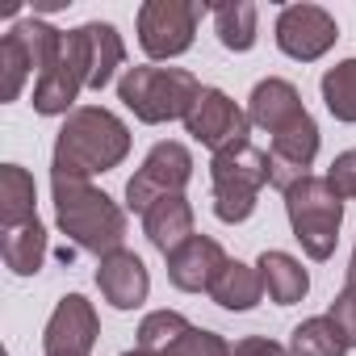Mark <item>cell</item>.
I'll return each instance as SVG.
<instances>
[{
	"instance_id": "obj_1",
	"label": "cell",
	"mask_w": 356,
	"mask_h": 356,
	"mask_svg": "<svg viewBox=\"0 0 356 356\" xmlns=\"http://www.w3.org/2000/svg\"><path fill=\"white\" fill-rule=\"evenodd\" d=\"M130 155V130L113 109L101 105H80L63 118L55 134V155H51V176L63 181H88V176L113 172Z\"/></svg>"
},
{
	"instance_id": "obj_2",
	"label": "cell",
	"mask_w": 356,
	"mask_h": 356,
	"mask_svg": "<svg viewBox=\"0 0 356 356\" xmlns=\"http://www.w3.org/2000/svg\"><path fill=\"white\" fill-rule=\"evenodd\" d=\"M51 197H55V222L59 231L80 248L92 252L97 260L118 252L126 239V210L92 189L88 181H63V176H51Z\"/></svg>"
},
{
	"instance_id": "obj_3",
	"label": "cell",
	"mask_w": 356,
	"mask_h": 356,
	"mask_svg": "<svg viewBox=\"0 0 356 356\" xmlns=\"http://www.w3.org/2000/svg\"><path fill=\"white\" fill-rule=\"evenodd\" d=\"M197 97H202V80L185 67L143 63V67H126L118 80V101L147 126H163L176 118L185 122Z\"/></svg>"
},
{
	"instance_id": "obj_4",
	"label": "cell",
	"mask_w": 356,
	"mask_h": 356,
	"mask_svg": "<svg viewBox=\"0 0 356 356\" xmlns=\"http://www.w3.org/2000/svg\"><path fill=\"white\" fill-rule=\"evenodd\" d=\"M285 218L293 239L310 260H331L343 222V197L327 185V176H306L285 193Z\"/></svg>"
},
{
	"instance_id": "obj_5",
	"label": "cell",
	"mask_w": 356,
	"mask_h": 356,
	"mask_svg": "<svg viewBox=\"0 0 356 356\" xmlns=\"http://www.w3.org/2000/svg\"><path fill=\"white\" fill-rule=\"evenodd\" d=\"M210 185H214V214L218 222L235 227L248 222L256 210L260 189L268 185V151L256 143H239L210 159Z\"/></svg>"
},
{
	"instance_id": "obj_6",
	"label": "cell",
	"mask_w": 356,
	"mask_h": 356,
	"mask_svg": "<svg viewBox=\"0 0 356 356\" xmlns=\"http://www.w3.org/2000/svg\"><path fill=\"white\" fill-rule=\"evenodd\" d=\"M189 176H193V155H189L185 143H172V138L155 143L147 151V159L134 168V176L126 181V206L134 214H147L155 202L185 193Z\"/></svg>"
},
{
	"instance_id": "obj_7",
	"label": "cell",
	"mask_w": 356,
	"mask_h": 356,
	"mask_svg": "<svg viewBox=\"0 0 356 356\" xmlns=\"http://www.w3.org/2000/svg\"><path fill=\"white\" fill-rule=\"evenodd\" d=\"M206 5L197 0H147L138 9V47L147 59H176L193 47Z\"/></svg>"
},
{
	"instance_id": "obj_8",
	"label": "cell",
	"mask_w": 356,
	"mask_h": 356,
	"mask_svg": "<svg viewBox=\"0 0 356 356\" xmlns=\"http://www.w3.org/2000/svg\"><path fill=\"white\" fill-rule=\"evenodd\" d=\"M88 88V67H84V51H80V38H76V30H67L63 34V42H59V51H55V59L42 67V76L34 80V113H42V118H67L72 113V105H76V97Z\"/></svg>"
},
{
	"instance_id": "obj_9",
	"label": "cell",
	"mask_w": 356,
	"mask_h": 356,
	"mask_svg": "<svg viewBox=\"0 0 356 356\" xmlns=\"http://www.w3.org/2000/svg\"><path fill=\"white\" fill-rule=\"evenodd\" d=\"M185 130H189L202 147H210L214 155H218V151H231V147H239V143H252V138H248V134H252V118H248L222 88H202L197 105H193L189 118H185Z\"/></svg>"
},
{
	"instance_id": "obj_10",
	"label": "cell",
	"mask_w": 356,
	"mask_h": 356,
	"mask_svg": "<svg viewBox=\"0 0 356 356\" xmlns=\"http://www.w3.org/2000/svg\"><path fill=\"white\" fill-rule=\"evenodd\" d=\"M335 38H339V26L323 5H285L277 13V47L298 63L323 59L335 47Z\"/></svg>"
},
{
	"instance_id": "obj_11",
	"label": "cell",
	"mask_w": 356,
	"mask_h": 356,
	"mask_svg": "<svg viewBox=\"0 0 356 356\" xmlns=\"http://www.w3.org/2000/svg\"><path fill=\"white\" fill-rule=\"evenodd\" d=\"M101 335V318L84 293H67L55 302L47 331H42V356H92Z\"/></svg>"
},
{
	"instance_id": "obj_12",
	"label": "cell",
	"mask_w": 356,
	"mask_h": 356,
	"mask_svg": "<svg viewBox=\"0 0 356 356\" xmlns=\"http://www.w3.org/2000/svg\"><path fill=\"white\" fill-rule=\"evenodd\" d=\"M222 268H227V252L210 235H193L168 256V281L181 293H210Z\"/></svg>"
},
{
	"instance_id": "obj_13",
	"label": "cell",
	"mask_w": 356,
	"mask_h": 356,
	"mask_svg": "<svg viewBox=\"0 0 356 356\" xmlns=\"http://www.w3.org/2000/svg\"><path fill=\"white\" fill-rule=\"evenodd\" d=\"M314 155H318V126H314V118H306L302 126L273 138V147H268V185L289 193L298 181L310 176Z\"/></svg>"
},
{
	"instance_id": "obj_14",
	"label": "cell",
	"mask_w": 356,
	"mask_h": 356,
	"mask_svg": "<svg viewBox=\"0 0 356 356\" xmlns=\"http://www.w3.org/2000/svg\"><path fill=\"white\" fill-rule=\"evenodd\" d=\"M97 289L113 310H138L151 293V273L134 252L118 248L97 260Z\"/></svg>"
},
{
	"instance_id": "obj_15",
	"label": "cell",
	"mask_w": 356,
	"mask_h": 356,
	"mask_svg": "<svg viewBox=\"0 0 356 356\" xmlns=\"http://www.w3.org/2000/svg\"><path fill=\"white\" fill-rule=\"evenodd\" d=\"M248 118H252V126H260V130H268V134L277 138V134L302 126L310 113H306V105H302V92H298L289 80L268 76V80H260V84L252 88Z\"/></svg>"
},
{
	"instance_id": "obj_16",
	"label": "cell",
	"mask_w": 356,
	"mask_h": 356,
	"mask_svg": "<svg viewBox=\"0 0 356 356\" xmlns=\"http://www.w3.org/2000/svg\"><path fill=\"white\" fill-rule=\"evenodd\" d=\"M80 38V51H84V67H88V88H105L113 80V72L126 63V42L118 34V26L109 22H88L76 30Z\"/></svg>"
},
{
	"instance_id": "obj_17",
	"label": "cell",
	"mask_w": 356,
	"mask_h": 356,
	"mask_svg": "<svg viewBox=\"0 0 356 356\" xmlns=\"http://www.w3.org/2000/svg\"><path fill=\"white\" fill-rule=\"evenodd\" d=\"M143 231H147L151 248L163 252V256H172L181 243H189V239H193V206L185 202V193L155 202V206L143 214Z\"/></svg>"
},
{
	"instance_id": "obj_18",
	"label": "cell",
	"mask_w": 356,
	"mask_h": 356,
	"mask_svg": "<svg viewBox=\"0 0 356 356\" xmlns=\"http://www.w3.org/2000/svg\"><path fill=\"white\" fill-rule=\"evenodd\" d=\"M256 268H260V281H264L268 302H277V306H293L310 289V277H306L302 260H293L289 252H264L256 260Z\"/></svg>"
},
{
	"instance_id": "obj_19",
	"label": "cell",
	"mask_w": 356,
	"mask_h": 356,
	"mask_svg": "<svg viewBox=\"0 0 356 356\" xmlns=\"http://www.w3.org/2000/svg\"><path fill=\"white\" fill-rule=\"evenodd\" d=\"M34 202H38V189H34V176L22 168V163H5L0 168V222L9 227H26L34 222Z\"/></svg>"
},
{
	"instance_id": "obj_20",
	"label": "cell",
	"mask_w": 356,
	"mask_h": 356,
	"mask_svg": "<svg viewBox=\"0 0 356 356\" xmlns=\"http://www.w3.org/2000/svg\"><path fill=\"white\" fill-rule=\"evenodd\" d=\"M0 252H5L9 273H17V277H34V273H42L47 252H51L42 222L34 218V222H26V227H9L5 239H0Z\"/></svg>"
},
{
	"instance_id": "obj_21",
	"label": "cell",
	"mask_w": 356,
	"mask_h": 356,
	"mask_svg": "<svg viewBox=\"0 0 356 356\" xmlns=\"http://www.w3.org/2000/svg\"><path fill=\"white\" fill-rule=\"evenodd\" d=\"M210 298L222 310H252V306H260V298H264L260 268L256 264H243V260H227V268L218 273Z\"/></svg>"
},
{
	"instance_id": "obj_22",
	"label": "cell",
	"mask_w": 356,
	"mask_h": 356,
	"mask_svg": "<svg viewBox=\"0 0 356 356\" xmlns=\"http://www.w3.org/2000/svg\"><path fill=\"white\" fill-rule=\"evenodd\" d=\"M210 13H214V34H218V42L227 51L243 55V51L256 47L260 30H256V5L252 0H222V5H214Z\"/></svg>"
},
{
	"instance_id": "obj_23",
	"label": "cell",
	"mask_w": 356,
	"mask_h": 356,
	"mask_svg": "<svg viewBox=\"0 0 356 356\" xmlns=\"http://www.w3.org/2000/svg\"><path fill=\"white\" fill-rule=\"evenodd\" d=\"M289 356H348V339L331 314H314L289 331Z\"/></svg>"
},
{
	"instance_id": "obj_24",
	"label": "cell",
	"mask_w": 356,
	"mask_h": 356,
	"mask_svg": "<svg viewBox=\"0 0 356 356\" xmlns=\"http://www.w3.org/2000/svg\"><path fill=\"white\" fill-rule=\"evenodd\" d=\"M30 76H38V67H34V59H30L22 34L9 26L5 42H0V101H17Z\"/></svg>"
},
{
	"instance_id": "obj_25",
	"label": "cell",
	"mask_w": 356,
	"mask_h": 356,
	"mask_svg": "<svg viewBox=\"0 0 356 356\" xmlns=\"http://www.w3.org/2000/svg\"><path fill=\"white\" fill-rule=\"evenodd\" d=\"M318 88H323V105L335 122H356V59L327 67Z\"/></svg>"
},
{
	"instance_id": "obj_26",
	"label": "cell",
	"mask_w": 356,
	"mask_h": 356,
	"mask_svg": "<svg viewBox=\"0 0 356 356\" xmlns=\"http://www.w3.org/2000/svg\"><path fill=\"white\" fill-rule=\"evenodd\" d=\"M189 327H193V323H189L181 310H151V314L138 323V348H143V352H168Z\"/></svg>"
},
{
	"instance_id": "obj_27",
	"label": "cell",
	"mask_w": 356,
	"mask_h": 356,
	"mask_svg": "<svg viewBox=\"0 0 356 356\" xmlns=\"http://www.w3.org/2000/svg\"><path fill=\"white\" fill-rule=\"evenodd\" d=\"M159 356H231V343L218 335V331H206V327H189L181 339H176L168 352Z\"/></svg>"
},
{
	"instance_id": "obj_28",
	"label": "cell",
	"mask_w": 356,
	"mask_h": 356,
	"mask_svg": "<svg viewBox=\"0 0 356 356\" xmlns=\"http://www.w3.org/2000/svg\"><path fill=\"white\" fill-rule=\"evenodd\" d=\"M331 318H335V327L343 331V339H348V348H356V285H343L339 293H335V302H331V310H327Z\"/></svg>"
},
{
	"instance_id": "obj_29",
	"label": "cell",
	"mask_w": 356,
	"mask_h": 356,
	"mask_svg": "<svg viewBox=\"0 0 356 356\" xmlns=\"http://www.w3.org/2000/svg\"><path fill=\"white\" fill-rule=\"evenodd\" d=\"M327 185L339 197H356V151H339L327 168Z\"/></svg>"
},
{
	"instance_id": "obj_30",
	"label": "cell",
	"mask_w": 356,
	"mask_h": 356,
	"mask_svg": "<svg viewBox=\"0 0 356 356\" xmlns=\"http://www.w3.org/2000/svg\"><path fill=\"white\" fill-rule=\"evenodd\" d=\"M231 356H289V348H281L268 335H243L231 343Z\"/></svg>"
},
{
	"instance_id": "obj_31",
	"label": "cell",
	"mask_w": 356,
	"mask_h": 356,
	"mask_svg": "<svg viewBox=\"0 0 356 356\" xmlns=\"http://www.w3.org/2000/svg\"><path fill=\"white\" fill-rule=\"evenodd\" d=\"M348 285H356V248H352V260H348Z\"/></svg>"
},
{
	"instance_id": "obj_32",
	"label": "cell",
	"mask_w": 356,
	"mask_h": 356,
	"mask_svg": "<svg viewBox=\"0 0 356 356\" xmlns=\"http://www.w3.org/2000/svg\"><path fill=\"white\" fill-rule=\"evenodd\" d=\"M122 356H159V352H143V348H130V352H122Z\"/></svg>"
}]
</instances>
